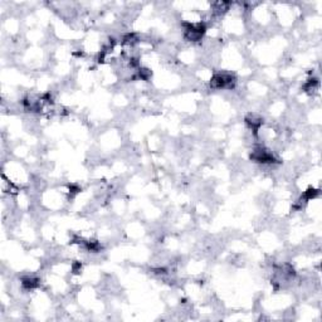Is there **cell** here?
I'll return each instance as SVG.
<instances>
[{"label": "cell", "mask_w": 322, "mask_h": 322, "mask_svg": "<svg viewBox=\"0 0 322 322\" xmlns=\"http://www.w3.org/2000/svg\"><path fill=\"white\" fill-rule=\"evenodd\" d=\"M237 80L233 75H229V73H216V75L213 76L212 81H210V87L215 89H231L233 88Z\"/></svg>", "instance_id": "6da1fadb"}, {"label": "cell", "mask_w": 322, "mask_h": 322, "mask_svg": "<svg viewBox=\"0 0 322 322\" xmlns=\"http://www.w3.org/2000/svg\"><path fill=\"white\" fill-rule=\"evenodd\" d=\"M184 27H185V38L190 42H198L203 38V36L205 34L207 27H205L204 23H197V24H190V23H184Z\"/></svg>", "instance_id": "7a4b0ae2"}, {"label": "cell", "mask_w": 322, "mask_h": 322, "mask_svg": "<svg viewBox=\"0 0 322 322\" xmlns=\"http://www.w3.org/2000/svg\"><path fill=\"white\" fill-rule=\"evenodd\" d=\"M250 159L260 164L278 163V160L273 156V154L265 147H257V149L253 150L252 154H250Z\"/></svg>", "instance_id": "3957f363"}, {"label": "cell", "mask_w": 322, "mask_h": 322, "mask_svg": "<svg viewBox=\"0 0 322 322\" xmlns=\"http://www.w3.org/2000/svg\"><path fill=\"white\" fill-rule=\"evenodd\" d=\"M245 123L248 125V127L252 128L253 133L257 134V131L260 130V127L262 126L263 121H262V118L255 117V116L252 115V116H248V117L245 118Z\"/></svg>", "instance_id": "277c9868"}, {"label": "cell", "mask_w": 322, "mask_h": 322, "mask_svg": "<svg viewBox=\"0 0 322 322\" xmlns=\"http://www.w3.org/2000/svg\"><path fill=\"white\" fill-rule=\"evenodd\" d=\"M39 279L34 278V277H24L22 279V286L24 287L25 289H34L37 287H39Z\"/></svg>", "instance_id": "5b68a950"}]
</instances>
